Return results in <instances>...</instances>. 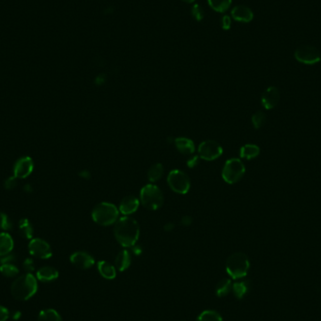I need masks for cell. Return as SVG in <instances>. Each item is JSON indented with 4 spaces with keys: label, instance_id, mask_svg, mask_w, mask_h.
I'll list each match as a JSON object with an SVG mask.
<instances>
[{
    "label": "cell",
    "instance_id": "obj_26",
    "mask_svg": "<svg viewBox=\"0 0 321 321\" xmlns=\"http://www.w3.org/2000/svg\"><path fill=\"white\" fill-rule=\"evenodd\" d=\"M232 283L231 280L224 278L221 280L216 286V294L218 297H225L232 290Z\"/></svg>",
    "mask_w": 321,
    "mask_h": 321
},
{
    "label": "cell",
    "instance_id": "obj_9",
    "mask_svg": "<svg viewBox=\"0 0 321 321\" xmlns=\"http://www.w3.org/2000/svg\"><path fill=\"white\" fill-rule=\"evenodd\" d=\"M223 153V147L214 140H206L198 146L199 157L206 161L216 160Z\"/></svg>",
    "mask_w": 321,
    "mask_h": 321
},
{
    "label": "cell",
    "instance_id": "obj_13",
    "mask_svg": "<svg viewBox=\"0 0 321 321\" xmlns=\"http://www.w3.org/2000/svg\"><path fill=\"white\" fill-rule=\"evenodd\" d=\"M280 101V92L277 88L269 87L261 97V104L266 109H272L274 108Z\"/></svg>",
    "mask_w": 321,
    "mask_h": 321
},
{
    "label": "cell",
    "instance_id": "obj_25",
    "mask_svg": "<svg viewBox=\"0 0 321 321\" xmlns=\"http://www.w3.org/2000/svg\"><path fill=\"white\" fill-rule=\"evenodd\" d=\"M38 321H62V319L55 309H45L39 313Z\"/></svg>",
    "mask_w": 321,
    "mask_h": 321
},
{
    "label": "cell",
    "instance_id": "obj_12",
    "mask_svg": "<svg viewBox=\"0 0 321 321\" xmlns=\"http://www.w3.org/2000/svg\"><path fill=\"white\" fill-rule=\"evenodd\" d=\"M70 260L74 267L80 269H89L95 263L93 257L90 254L84 251H78L73 253L70 258Z\"/></svg>",
    "mask_w": 321,
    "mask_h": 321
},
{
    "label": "cell",
    "instance_id": "obj_41",
    "mask_svg": "<svg viewBox=\"0 0 321 321\" xmlns=\"http://www.w3.org/2000/svg\"><path fill=\"white\" fill-rule=\"evenodd\" d=\"M133 252L135 253V255H140L142 253V249L140 246H133Z\"/></svg>",
    "mask_w": 321,
    "mask_h": 321
},
{
    "label": "cell",
    "instance_id": "obj_7",
    "mask_svg": "<svg viewBox=\"0 0 321 321\" xmlns=\"http://www.w3.org/2000/svg\"><path fill=\"white\" fill-rule=\"evenodd\" d=\"M168 185L171 188L172 191L175 193L185 195L191 187V180L190 177L185 172L181 170H172L167 176Z\"/></svg>",
    "mask_w": 321,
    "mask_h": 321
},
{
    "label": "cell",
    "instance_id": "obj_27",
    "mask_svg": "<svg viewBox=\"0 0 321 321\" xmlns=\"http://www.w3.org/2000/svg\"><path fill=\"white\" fill-rule=\"evenodd\" d=\"M0 272L5 277L12 278L18 275L19 269L12 263H5V264H1Z\"/></svg>",
    "mask_w": 321,
    "mask_h": 321
},
{
    "label": "cell",
    "instance_id": "obj_19",
    "mask_svg": "<svg viewBox=\"0 0 321 321\" xmlns=\"http://www.w3.org/2000/svg\"><path fill=\"white\" fill-rule=\"evenodd\" d=\"M131 262H132L131 254L127 250L120 251L117 254L116 260H115L117 269H119L120 271H123L125 269H128L130 267V265H131Z\"/></svg>",
    "mask_w": 321,
    "mask_h": 321
},
{
    "label": "cell",
    "instance_id": "obj_40",
    "mask_svg": "<svg viewBox=\"0 0 321 321\" xmlns=\"http://www.w3.org/2000/svg\"><path fill=\"white\" fill-rule=\"evenodd\" d=\"M79 176H81V177H83V178L88 179V178L90 177V173H89L88 170H83V171H81V172L79 173Z\"/></svg>",
    "mask_w": 321,
    "mask_h": 321
},
{
    "label": "cell",
    "instance_id": "obj_36",
    "mask_svg": "<svg viewBox=\"0 0 321 321\" xmlns=\"http://www.w3.org/2000/svg\"><path fill=\"white\" fill-rule=\"evenodd\" d=\"M10 311L8 310L6 307L0 305V321H7V320L10 318Z\"/></svg>",
    "mask_w": 321,
    "mask_h": 321
},
{
    "label": "cell",
    "instance_id": "obj_14",
    "mask_svg": "<svg viewBox=\"0 0 321 321\" xmlns=\"http://www.w3.org/2000/svg\"><path fill=\"white\" fill-rule=\"evenodd\" d=\"M231 16L235 21L250 23L254 19V12L246 6H236L231 11Z\"/></svg>",
    "mask_w": 321,
    "mask_h": 321
},
{
    "label": "cell",
    "instance_id": "obj_16",
    "mask_svg": "<svg viewBox=\"0 0 321 321\" xmlns=\"http://www.w3.org/2000/svg\"><path fill=\"white\" fill-rule=\"evenodd\" d=\"M174 143L176 145V149L184 155H192L196 150V146L194 141L187 137L175 138Z\"/></svg>",
    "mask_w": 321,
    "mask_h": 321
},
{
    "label": "cell",
    "instance_id": "obj_33",
    "mask_svg": "<svg viewBox=\"0 0 321 321\" xmlns=\"http://www.w3.org/2000/svg\"><path fill=\"white\" fill-rule=\"evenodd\" d=\"M18 178L15 177L14 176H10L6 181H5V184L4 186L7 189V190H12L14 189L15 187L17 186V183H18Z\"/></svg>",
    "mask_w": 321,
    "mask_h": 321
},
{
    "label": "cell",
    "instance_id": "obj_44",
    "mask_svg": "<svg viewBox=\"0 0 321 321\" xmlns=\"http://www.w3.org/2000/svg\"><path fill=\"white\" fill-rule=\"evenodd\" d=\"M181 1H183L184 3H187V4H192V3H194L196 0H181Z\"/></svg>",
    "mask_w": 321,
    "mask_h": 321
},
{
    "label": "cell",
    "instance_id": "obj_39",
    "mask_svg": "<svg viewBox=\"0 0 321 321\" xmlns=\"http://www.w3.org/2000/svg\"><path fill=\"white\" fill-rule=\"evenodd\" d=\"M192 223V218L190 216H184L181 219V224L184 226H189Z\"/></svg>",
    "mask_w": 321,
    "mask_h": 321
},
{
    "label": "cell",
    "instance_id": "obj_34",
    "mask_svg": "<svg viewBox=\"0 0 321 321\" xmlns=\"http://www.w3.org/2000/svg\"><path fill=\"white\" fill-rule=\"evenodd\" d=\"M23 268L27 271V273H31L35 269V264L31 259H27L23 263Z\"/></svg>",
    "mask_w": 321,
    "mask_h": 321
},
{
    "label": "cell",
    "instance_id": "obj_31",
    "mask_svg": "<svg viewBox=\"0 0 321 321\" xmlns=\"http://www.w3.org/2000/svg\"><path fill=\"white\" fill-rule=\"evenodd\" d=\"M191 14L195 18V20H197V22L202 21L204 19V17H205L203 9L198 4H195L192 7V9H191Z\"/></svg>",
    "mask_w": 321,
    "mask_h": 321
},
{
    "label": "cell",
    "instance_id": "obj_11",
    "mask_svg": "<svg viewBox=\"0 0 321 321\" xmlns=\"http://www.w3.org/2000/svg\"><path fill=\"white\" fill-rule=\"evenodd\" d=\"M34 168V163L30 157L26 156L20 158L16 161L14 167H13V176L17 177L18 179L27 178L28 176L31 175L32 171Z\"/></svg>",
    "mask_w": 321,
    "mask_h": 321
},
{
    "label": "cell",
    "instance_id": "obj_8",
    "mask_svg": "<svg viewBox=\"0 0 321 321\" xmlns=\"http://www.w3.org/2000/svg\"><path fill=\"white\" fill-rule=\"evenodd\" d=\"M294 57L297 61L305 65H314L321 60L320 50L312 45H301L296 49Z\"/></svg>",
    "mask_w": 321,
    "mask_h": 321
},
{
    "label": "cell",
    "instance_id": "obj_21",
    "mask_svg": "<svg viewBox=\"0 0 321 321\" xmlns=\"http://www.w3.org/2000/svg\"><path fill=\"white\" fill-rule=\"evenodd\" d=\"M207 4L213 11L225 13L231 7L232 0H207Z\"/></svg>",
    "mask_w": 321,
    "mask_h": 321
},
{
    "label": "cell",
    "instance_id": "obj_4",
    "mask_svg": "<svg viewBox=\"0 0 321 321\" xmlns=\"http://www.w3.org/2000/svg\"><path fill=\"white\" fill-rule=\"evenodd\" d=\"M227 271L233 279L245 277L248 273L250 262L248 258L243 253H235L228 258L227 261Z\"/></svg>",
    "mask_w": 321,
    "mask_h": 321
},
{
    "label": "cell",
    "instance_id": "obj_17",
    "mask_svg": "<svg viewBox=\"0 0 321 321\" xmlns=\"http://www.w3.org/2000/svg\"><path fill=\"white\" fill-rule=\"evenodd\" d=\"M37 280L41 281L42 283H49L58 277V271L51 266H44L40 269H38L36 273Z\"/></svg>",
    "mask_w": 321,
    "mask_h": 321
},
{
    "label": "cell",
    "instance_id": "obj_32",
    "mask_svg": "<svg viewBox=\"0 0 321 321\" xmlns=\"http://www.w3.org/2000/svg\"><path fill=\"white\" fill-rule=\"evenodd\" d=\"M12 228L11 219L3 212H0V228L4 231H9Z\"/></svg>",
    "mask_w": 321,
    "mask_h": 321
},
{
    "label": "cell",
    "instance_id": "obj_23",
    "mask_svg": "<svg viewBox=\"0 0 321 321\" xmlns=\"http://www.w3.org/2000/svg\"><path fill=\"white\" fill-rule=\"evenodd\" d=\"M164 172H165L164 166L160 163H157L149 167L147 171V178L150 182H156L163 176Z\"/></svg>",
    "mask_w": 321,
    "mask_h": 321
},
{
    "label": "cell",
    "instance_id": "obj_5",
    "mask_svg": "<svg viewBox=\"0 0 321 321\" xmlns=\"http://www.w3.org/2000/svg\"><path fill=\"white\" fill-rule=\"evenodd\" d=\"M140 200L146 208L156 210L163 206L164 195L159 187L154 184H147L141 189Z\"/></svg>",
    "mask_w": 321,
    "mask_h": 321
},
{
    "label": "cell",
    "instance_id": "obj_29",
    "mask_svg": "<svg viewBox=\"0 0 321 321\" xmlns=\"http://www.w3.org/2000/svg\"><path fill=\"white\" fill-rule=\"evenodd\" d=\"M232 290L234 292V295L238 298L241 299L248 291V286L246 282H239L236 283L232 286Z\"/></svg>",
    "mask_w": 321,
    "mask_h": 321
},
{
    "label": "cell",
    "instance_id": "obj_43",
    "mask_svg": "<svg viewBox=\"0 0 321 321\" xmlns=\"http://www.w3.org/2000/svg\"><path fill=\"white\" fill-rule=\"evenodd\" d=\"M25 191H26V192H31V186H29V185H27V186L25 187Z\"/></svg>",
    "mask_w": 321,
    "mask_h": 321
},
{
    "label": "cell",
    "instance_id": "obj_22",
    "mask_svg": "<svg viewBox=\"0 0 321 321\" xmlns=\"http://www.w3.org/2000/svg\"><path fill=\"white\" fill-rule=\"evenodd\" d=\"M240 157L243 159L251 160L256 157H258L260 153V148L259 146L254 145V144H247L244 145L240 148Z\"/></svg>",
    "mask_w": 321,
    "mask_h": 321
},
{
    "label": "cell",
    "instance_id": "obj_38",
    "mask_svg": "<svg viewBox=\"0 0 321 321\" xmlns=\"http://www.w3.org/2000/svg\"><path fill=\"white\" fill-rule=\"evenodd\" d=\"M105 81H106V76H105V74L102 73V74H99V75L96 77V79H95V84L98 85V86H102Z\"/></svg>",
    "mask_w": 321,
    "mask_h": 321
},
{
    "label": "cell",
    "instance_id": "obj_6",
    "mask_svg": "<svg viewBox=\"0 0 321 321\" xmlns=\"http://www.w3.org/2000/svg\"><path fill=\"white\" fill-rule=\"evenodd\" d=\"M245 174L244 164L237 158L229 159L223 168L222 176L228 184H234L239 181Z\"/></svg>",
    "mask_w": 321,
    "mask_h": 321
},
{
    "label": "cell",
    "instance_id": "obj_30",
    "mask_svg": "<svg viewBox=\"0 0 321 321\" xmlns=\"http://www.w3.org/2000/svg\"><path fill=\"white\" fill-rule=\"evenodd\" d=\"M267 121V117L264 112L262 111H258L252 117V123L256 129H260L263 127Z\"/></svg>",
    "mask_w": 321,
    "mask_h": 321
},
{
    "label": "cell",
    "instance_id": "obj_37",
    "mask_svg": "<svg viewBox=\"0 0 321 321\" xmlns=\"http://www.w3.org/2000/svg\"><path fill=\"white\" fill-rule=\"evenodd\" d=\"M199 156H194L192 158H190L188 161H187V166H189L190 168H194L198 165L199 163Z\"/></svg>",
    "mask_w": 321,
    "mask_h": 321
},
{
    "label": "cell",
    "instance_id": "obj_42",
    "mask_svg": "<svg viewBox=\"0 0 321 321\" xmlns=\"http://www.w3.org/2000/svg\"><path fill=\"white\" fill-rule=\"evenodd\" d=\"M172 228H173V225L169 223V224H167L166 227H165V229H166V230H170V229H172Z\"/></svg>",
    "mask_w": 321,
    "mask_h": 321
},
{
    "label": "cell",
    "instance_id": "obj_20",
    "mask_svg": "<svg viewBox=\"0 0 321 321\" xmlns=\"http://www.w3.org/2000/svg\"><path fill=\"white\" fill-rule=\"evenodd\" d=\"M98 270L105 279L113 280L117 276V270L112 264L106 261H100L98 263Z\"/></svg>",
    "mask_w": 321,
    "mask_h": 321
},
{
    "label": "cell",
    "instance_id": "obj_35",
    "mask_svg": "<svg viewBox=\"0 0 321 321\" xmlns=\"http://www.w3.org/2000/svg\"><path fill=\"white\" fill-rule=\"evenodd\" d=\"M231 17L228 16V15H224L222 17V23H221V26H222V29L224 30H229L230 28H231Z\"/></svg>",
    "mask_w": 321,
    "mask_h": 321
},
{
    "label": "cell",
    "instance_id": "obj_28",
    "mask_svg": "<svg viewBox=\"0 0 321 321\" xmlns=\"http://www.w3.org/2000/svg\"><path fill=\"white\" fill-rule=\"evenodd\" d=\"M197 321H223V319L216 311L207 310L199 315Z\"/></svg>",
    "mask_w": 321,
    "mask_h": 321
},
{
    "label": "cell",
    "instance_id": "obj_18",
    "mask_svg": "<svg viewBox=\"0 0 321 321\" xmlns=\"http://www.w3.org/2000/svg\"><path fill=\"white\" fill-rule=\"evenodd\" d=\"M14 242L11 235L7 232L0 233V257L2 258L11 254Z\"/></svg>",
    "mask_w": 321,
    "mask_h": 321
},
{
    "label": "cell",
    "instance_id": "obj_3",
    "mask_svg": "<svg viewBox=\"0 0 321 321\" xmlns=\"http://www.w3.org/2000/svg\"><path fill=\"white\" fill-rule=\"evenodd\" d=\"M91 217L96 224L107 227L117 222L118 217V209L112 203L102 202L95 206L91 212Z\"/></svg>",
    "mask_w": 321,
    "mask_h": 321
},
{
    "label": "cell",
    "instance_id": "obj_15",
    "mask_svg": "<svg viewBox=\"0 0 321 321\" xmlns=\"http://www.w3.org/2000/svg\"><path fill=\"white\" fill-rule=\"evenodd\" d=\"M139 200L135 196L125 197L119 204V211L124 215H130L135 213L139 207Z\"/></svg>",
    "mask_w": 321,
    "mask_h": 321
},
{
    "label": "cell",
    "instance_id": "obj_2",
    "mask_svg": "<svg viewBox=\"0 0 321 321\" xmlns=\"http://www.w3.org/2000/svg\"><path fill=\"white\" fill-rule=\"evenodd\" d=\"M38 291L37 278L31 273H26L17 277L11 285V292L15 300L20 301L31 299Z\"/></svg>",
    "mask_w": 321,
    "mask_h": 321
},
{
    "label": "cell",
    "instance_id": "obj_10",
    "mask_svg": "<svg viewBox=\"0 0 321 321\" xmlns=\"http://www.w3.org/2000/svg\"><path fill=\"white\" fill-rule=\"evenodd\" d=\"M29 251L32 257L39 259H50L53 255L49 243L42 238H32L29 244Z\"/></svg>",
    "mask_w": 321,
    "mask_h": 321
},
{
    "label": "cell",
    "instance_id": "obj_24",
    "mask_svg": "<svg viewBox=\"0 0 321 321\" xmlns=\"http://www.w3.org/2000/svg\"><path fill=\"white\" fill-rule=\"evenodd\" d=\"M19 233L26 239H31L33 237V227L28 219H21L19 222Z\"/></svg>",
    "mask_w": 321,
    "mask_h": 321
},
{
    "label": "cell",
    "instance_id": "obj_1",
    "mask_svg": "<svg viewBox=\"0 0 321 321\" xmlns=\"http://www.w3.org/2000/svg\"><path fill=\"white\" fill-rule=\"evenodd\" d=\"M139 225L134 218L125 216L116 222L115 238L123 247H133L135 245L139 238Z\"/></svg>",
    "mask_w": 321,
    "mask_h": 321
}]
</instances>
